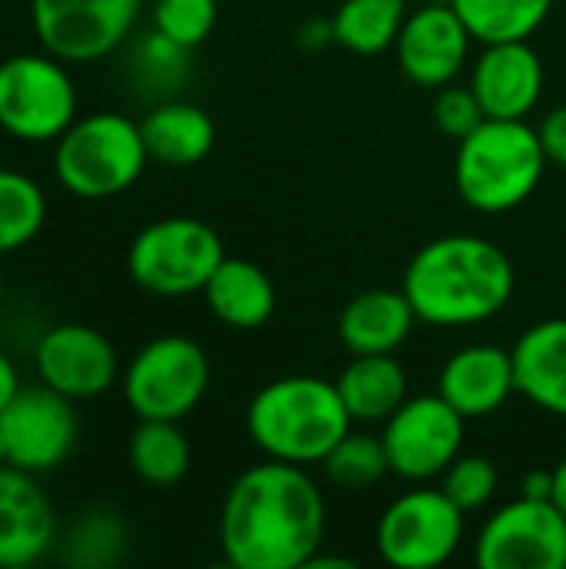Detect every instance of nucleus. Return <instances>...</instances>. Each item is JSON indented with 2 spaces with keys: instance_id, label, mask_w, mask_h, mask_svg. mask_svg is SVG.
Listing matches in <instances>:
<instances>
[{
  "instance_id": "obj_1",
  "label": "nucleus",
  "mask_w": 566,
  "mask_h": 569,
  "mask_svg": "<svg viewBox=\"0 0 566 569\" xmlns=\"http://www.w3.org/2000/svg\"><path fill=\"white\" fill-rule=\"evenodd\" d=\"M327 540V500L307 467L270 460L244 470L220 510L234 569H307Z\"/></svg>"
},
{
  "instance_id": "obj_2",
  "label": "nucleus",
  "mask_w": 566,
  "mask_h": 569,
  "mask_svg": "<svg viewBox=\"0 0 566 569\" xmlns=\"http://www.w3.org/2000/svg\"><path fill=\"white\" fill-rule=\"evenodd\" d=\"M400 290L420 323L444 330L474 327L507 310L517 290V270L494 240L447 233L410 257Z\"/></svg>"
},
{
  "instance_id": "obj_3",
  "label": "nucleus",
  "mask_w": 566,
  "mask_h": 569,
  "mask_svg": "<svg viewBox=\"0 0 566 569\" xmlns=\"http://www.w3.org/2000/svg\"><path fill=\"white\" fill-rule=\"evenodd\" d=\"M347 413L334 380L284 377L260 387L247 407V433L254 447L284 463L317 467L350 433Z\"/></svg>"
},
{
  "instance_id": "obj_4",
  "label": "nucleus",
  "mask_w": 566,
  "mask_h": 569,
  "mask_svg": "<svg viewBox=\"0 0 566 569\" xmlns=\"http://www.w3.org/2000/svg\"><path fill=\"white\" fill-rule=\"evenodd\" d=\"M547 163L540 133L527 120L487 117L457 140L454 183L477 213H510L537 193Z\"/></svg>"
},
{
  "instance_id": "obj_5",
  "label": "nucleus",
  "mask_w": 566,
  "mask_h": 569,
  "mask_svg": "<svg viewBox=\"0 0 566 569\" xmlns=\"http://www.w3.org/2000/svg\"><path fill=\"white\" fill-rule=\"evenodd\" d=\"M140 120L113 110L77 117L53 140V173L70 197L110 200L130 190L147 170Z\"/></svg>"
},
{
  "instance_id": "obj_6",
  "label": "nucleus",
  "mask_w": 566,
  "mask_h": 569,
  "mask_svg": "<svg viewBox=\"0 0 566 569\" xmlns=\"http://www.w3.org/2000/svg\"><path fill=\"white\" fill-rule=\"evenodd\" d=\"M224 257V240L210 223L197 217H163L133 237L127 270L147 293L190 297L203 293Z\"/></svg>"
},
{
  "instance_id": "obj_7",
  "label": "nucleus",
  "mask_w": 566,
  "mask_h": 569,
  "mask_svg": "<svg viewBox=\"0 0 566 569\" xmlns=\"http://www.w3.org/2000/svg\"><path fill=\"white\" fill-rule=\"evenodd\" d=\"M77 120V83L47 50L0 63V130L20 143H53Z\"/></svg>"
},
{
  "instance_id": "obj_8",
  "label": "nucleus",
  "mask_w": 566,
  "mask_h": 569,
  "mask_svg": "<svg viewBox=\"0 0 566 569\" xmlns=\"http://www.w3.org/2000/svg\"><path fill=\"white\" fill-rule=\"evenodd\" d=\"M210 387V363L197 340L167 333L143 343L123 370V400L137 420H183Z\"/></svg>"
},
{
  "instance_id": "obj_9",
  "label": "nucleus",
  "mask_w": 566,
  "mask_h": 569,
  "mask_svg": "<svg viewBox=\"0 0 566 569\" xmlns=\"http://www.w3.org/2000/svg\"><path fill=\"white\" fill-rule=\"evenodd\" d=\"M464 510L430 487L400 493L377 520V550L397 569H437L450 563L464 543Z\"/></svg>"
},
{
  "instance_id": "obj_10",
  "label": "nucleus",
  "mask_w": 566,
  "mask_h": 569,
  "mask_svg": "<svg viewBox=\"0 0 566 569\" xmlns=\"http://www.w3.org/2000/svg\"><path fill=\"white\" fill-rule=\"evenodd\" d=\"M467 420L440 397H407L384 420V450L390 473L407 483H427L464 453Z\"/></svg>"
},
{
  "instance_id": "obj_11",
  "label": "nucleus",
  "mask_w": 566,
  "mask_h": 569,
  "mask_svg": "<svg viewBox=\"0 0 566 569\" xmlns=\"http://www.w3.org/2000/svg\"><path fill=\"white\" fill-rule=\"evenodd\" d=\"M480 569H566V517L554 500L517 497L494 510L474 540Z\"/></svg>"
},
{
  "instance_id": "obj_12",
  "label": "nucleus",
  "mask_w": 566,
  "mask_h": 569,
  "mask_svg": "<svg viewBox=\"0 0 566 569\" xmlns=\"http://www.w3.org/2000/svg\"><path fill=\"white\" fill-rule=\"evenodd\" d=\"M140 7L143 0H30V27L40 50L63 63H90L130 37Z\"/></svg>"
},
{
  "instance_id": "obj_13",
  "label": "nucleus",
  "mask_w": 566,
  "mask_h": 569,
  "mask_svg": "<svg viewBox=\"0 0 566 569\" xmlns=\"http://www.w3.org/2000/svg\"><path fill=\"white\" fill-rule=\"evenodd\" d=\"M0 437L10 467L33 477L50 473L67 463L77 443L73 400L47 383L20 387L17 397L0 410Z\"/></svg>"
},
{
  "instance_id": "obj_14",
  "label": "nucleus",
  "mask_w": 566,
  "mask_h": 569,
  "mask_svg": "<svg viewBox=\"0 0 566 569\" xmlns=\"http://www.w3.org/2000/svg\"><path fill=\"white\" fill-rule=\"evenodd\" d=\"M33 367L40 383L70 400H93L107 393L120 377L117 347L97 327L87 323L50 327L37 340Z\"/></svg>"
},
{
  "instance_id": "obj_15",
  "label": "nucleus",
  "mask_w": 566,
  "mask_h": 569,
  "mask_svg": "<svg viewBox=\"0 0 566 569\" xmlns=\"http://www.w3.org/2000/svg\"><path fill=\"white\" fill-rule=\"evenodd\" d=\"M470 30L450 3H420L407 13L394 43L397 63L417 87L440 90L457 80L470 57Z\"/></svg>"
},
{
  "instance_id": "obj_16",
  "label": "nucleus",
  "mask_w": 566,
  "mask_h": 569,
  "mask_svg": "<svg viewBox=\"0 0 566 569\" xmlns=\"http://www.w3.org/2000/svg\"><path fill=\"white\" fill-rule=\"evenodd\" d=\"M470 90L487 117L527 120L544 97V60L530 40L484 43L470 70Z\"/></svg>"
},
{
  "instance_id": "obj_17",
  "label": "nucleus",
  "mask_w": 566,
  "mask_h": 569,
  "mask_svg": "<svg viewBox=\"0 0 566 569\" xmlns=\"http://www.w3.org/2000/svg\"><path fill=\"white\" fill-rule=\"evenodd\" d=\"M57 543V517L33 473L0 467V569L33 567Z\"/></svg>"
},
{
  "instance_id": "obj_18",
  "label": "nucleus",
  "mask_w": 566,
  "mask_h": 569,
  "mask_svg": "<svg viewBox=\"0 0 566 569\" xmlns=\"http://www.w3.org/2000/svg\"><path fill=\"white\" fill-rule=\"evenodd\" d=\"M437 393L464 417L480 420L497 413L514 393V357L497 343H470L447 357L440 367Z\"/></svg>"
},
{
  "instance_id": "obj_19",
  "label": "nucleus",
  "mask_w": 566,
  "mask_h": 569,
  "mask_svg": "<svg viewBox=\"0 0 566 569\" xmlns=\"http://www.w3.org/2000/svg\"><path fill=\"white\" fill-rule=\"evenodd\" d=\"M517 393L537 410L566 420V317H550L527 327L514 350Z\"/></svg>"
},
{
  "instance_id": "obj_20",
  "label": "nucleus",
  "mask_w": 566,
  "mask_h": 569,
  "mask_svg": "<svg viewBox=\"0 0 566 569\" xmlns=\"http://www.w3.org/2000/svg\"><path fill=\"white\" fill-rule=\"evenodd\" d=\"M417 327V313L404 290H364L357 293L337 320L340 343L360 353H397Z\"/></svg>"
},
{
  "instance_id": "obj_21",
  "label": "nucleus",
  "mask_w": 566,
  "mask_h": 569,
  "mask_svg": "<svg viewBox=\"0 0 566 569\" xmlns=\"http://www.w3.org/2000/svg\"><path fill=\"white\" fill-rule=\"evenodd\" d=\"M207 310L234 330H257L277 310V290L264 267L240 257H224L203 287Z\"/></svg>"
},
{
  "instance_id": "obj_22",
  "label": "nucleus",
  "mask_w": 566,
  "mask_h": 569,
  "mask_svg": "<svg viewBox=\"0 0 566 569\" xmlns=\"http://www.w3.org/2000/svg\"><path fill=\"white\" fill-rule=\"evenodd\" d=\"M140 133L150 160L167 167L200 163L217 140L214 120L203 107L187 100H163L140 117Z\"/></svg>"
},
{
  "instance_id": "obj_23",
  "label": "nucleus",
  "mask_w": 566,
  "mask_h": 569,
  "mask_svg": "<svg viewBox=\"0 0 566 569\" xmlns=\"http://www.w3.org/2000/svg\"><path fill=\"white\" fill-rule=\"evenodd\" d=\"M334 383L357 423H384L410 390V377L394 353H360Z\"/></svg>"
},
{
  "instance_id": "obj_24",
  "label": "nucleus",
  "mask_w": 566,
  "mask_h": 569,
  "mask_svg": "<svg viewBox=\"0 0 566 569\" xmlns=\"http://www.w3.org/2000/svg\"><path fill=\"white\" fill-rule=\"evenodd\" d=\"M407 13V0H340L330 20L334 43L367 57L384 53L397 43Z\"/></svg>"
},
{
  "instance_id": "obj_25",
  "label": "nucleus",
  "mask_w": 566,
  "mask_h": 569,
  "mask_svg": "<svg viewBox=\"0 0 566 569\" xmlns=\"http://www.w3.org/2000/svg\"><path fill=\"white\" fill-rule=\"evenodd\" d=\"M130 467L150 487H173L190 470V443L177 420H140L130 433Z\"/></svg>"
},
{
  "instance_id": "obj_26",
  "label": "nucleus",
  "mask_w": 566,
  "mask_h": 569,
  "mask_svg": "<svg viewBox=\"0 0 566 569\" xmlns=\"http://www.w3.org/2000/svg\"><path fill=\"white\" fill-rule=\"evenodd\" d=\"M470 37L484 43L530 40L550 17L554 0H454Z\"/></svg>"
},
{
  "instance_id": "obj_27",
  "label": "nucleus",
  "mask_w": 566,
  "mask_h": 569,
  "mask_svg": "<svg viewBox=\"0 0 566 569\" xmlns=\"http://www.w3.org/2000/svg\"><path fill=\"white\" fill-rule=\"evenodd\" d=\"M47 220V197L40 183L20 170L0 167V257L23 250Z\"/></svg>"
},
{
  "instance_id": "obj_28",
  "label": "nucleus",
  "mask_w": 566,
  "mask_h": 569,
  "mask_svg": "<svg viewBox=\"0 0 566 569\" xmlns=\"http://www.w3.org/2000/svg\"><path fill=\"white\" fill-rule=\"evenodd\" d=\"M320 467H324L327 480L347 493H364L390 473L384 440L370 437V433H354V430L327 453V460Z\"/></svg>"
},
{
  "instance_id": "obj_29",
  "label": "nucleus",
  "mask_w": 566,
  "mask_h": 569,
  "mask_svg": "<svg viewBox=\"0 0 566 569\" xmlns=\"http://www.w3.org/2000/svg\"><path fill=\"white\" fill-rule=\"evenodd\" d=\"M123 547H127V530L120 517L107 510H93L70 527L63 540V560L80 569H103L113 567L123 557Z\"/></svg>"
},
{
  "instance_id": "obj_30",
  "label": "nucleus",
  "mask_w": 566,
  "mask_h": 569,
  "mask_svg": "<svg viewBox=\"0 0 566 569\" xmlns=\"http://www.w3.org/2000/svg\"><path fill=\"white\" fill-rule=\"evenodd\" d=\"M187 47L167 40L160 30L143 33L133 43L130 53V77L150 93H167L173 87H180V80L187 77Z\"/></svg>"
},
{
  "instance_id": "obj_31",
  "label": "nucleus",
  "mask_w": 566,
  "mask_h": 569,
  "mask_svg": "<svg viewBox=\"0 0 566 569\" xmlns=\"http://www.w3.org/2000/svg\"><path fill=\"white\" fill-rule=\"evenodd\" d=\"M150 20L167 40L193 50L217 27V0H150Z\"/></svg>"
},
{
  "instance_id": "obj_32",
  "label": "nucleus",
  "mask_w": 566,
  "mask_h": 569,
  "mask_svg": "<svg viewBox=\"0 0 566 569\" xmlns=\"http://www.w3.org/2000/svg\"><path fill=\"white\" fill-rule=\"evenodd\" d=\"M500 487V473L497 463L487 457H457L444 477H440V490L464 510V513H477L484 507H490V500L497 497Z\"/></svg>"
},
{
  "instance_id": "obj_33",
  "label": "nucleus",
  "mask_w": 566,
  "mask_h": 569,
  "mask_svg": "<svg viewBox=\"0 0 566 569\" xmlns=\"http://www.w3.org/2000/svg\"><path fill=\"white\" fill-rule=\"evenodd\" d=\"M434 120L450 140H464L487 120V113H484L477 93L470 90V83L467 87L447 83V87H440V93L434 100Z\"/></svg>"
},
{
  "instance_id": "obj_34",
  "label": "nucleus",
  "mask_w": 566,
  "mask_h": 569,
  "mask_svg": "<svg viewBox=\"0 0 566 569\" xmlns=\"http://www.w3.org/2000/svg\"><path fill=\"white\" fill-rule=\"evenodd\" d=\"M537 133H540V143H544V150H547V160L566 170V103L564 107H554V110L540 120Z\"/></svg>"
},
{
  "instance_id": "obj_35",
  "label": "nucleus",
  "mask_w": 566,
  "mask_h": 569,
  "mask_svg": "<svg viewBox=\"0 0 566 569\" xmlns=\"http://www.w3.org/2000/svg\"><path fill=\"white\" fill-rule=\"evenodd\" d=\"M23 383H20V373H17V363L0 350V410L17 397V390H20Z\"/></svg>"
},
{
  "instance_id": "obj_36",
  "label": "nucleus",
  "mask_w": 566,
  "mask_h": 569,
  "mask_svg": "<svg viewBox=\"0 0 566 569\" xmlns=\"http://www.w3.org/2000/svg\"><path fill=\"white\" fill-rule=\"evenodd\" d=\"M554 490V470H540V473H527L524 480V497H537V500H550Z\"/></svg>"
},
{
  "instance_id": "obj_37",
  "label": "nucleus",
  "mask_w": 566,
  "mask_h": 569,
  "mask_svg": "<svg viewBox=\"0 0 566 569\" xmlns=\"http://www.w3.org/2000/svg\"><path fill=\"white\" fill-rule=\"evenodd\" d=\"M550 500L564 510L566 517V457L554 467V490H550Z\"/></svg>"
},
{
  "instance_id": "obj_38",
  "label": "nucleus",
  "mask_w": 566,
  "mask_h": 569,
  "mask_svg": "<svg viewBox=\"0 0 566 569\" xmlns=\"http://www.w3.org/2000/svg\"><path fill=\"white\" fill-rule=\"evenodd\" d=\"M317 567H337V569H354L357 563L354 560H347V557H324V553H317L314 560H310V567L307 569H317Z\"/></svg>"
},
{
  "instance_id": "obj_39",
  "label": "nucleus",
  "mask_w": 566,
  "mask_h": 569,
  "mask_svg": "<svg viewBox=\"0 0 566 569\" xmlns=\"http://www.w3.org/2000/svg\"><path fill=\"white\" fill-rule=\"evenodd\" d=\"M7 463V450H3V437H0V467Z\"/></svg>"
},
{
  "instance_id": "obj_40",
  "label": "nucleus",
  "mask_w": 566,
  "mask_h": 569,
  "mask_svg": "<svg viewBox=\"0 0 566 569\" xmlns=\"http://www.w3.org/2000/svg\"><path fill=\"white\" fill-rule=\"evenodd\" d=\"M427 3H450L454 7V0H427Z\"/></svg>"
},
{
  "instance_id": "obj_41",
  "label": "nucleus",
  "mask_w": 566,
  "mask_h": 569,
  "mask_svg": "<svg viewBox=\"0 0 566 569\" xmlns=\"http://www.w3.org/2000/svg\"><path fill=\"white\" fill-rule=\"evenodd\" d=\"M0 307H3V277H0Z\"/></svg>"
}]
</instances>
